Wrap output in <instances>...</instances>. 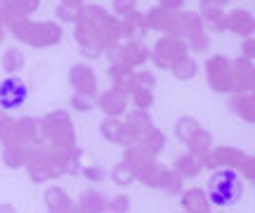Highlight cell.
Segmentation results:
<instances>
[{
    "label": "cell",
    "instance_id": "1",
    "mask_svg": "<svg viewBox=\"0 0 255 213\" xmlns=\"http://www.w3.org/2000/svg\"><path fill=\"white\" fill-rule=\"evenodd\" d=\"M81 157L78 147H55V145H40L31 149V159L26 164V173L33 183H45L64 173H81Z\"/></svg>",
    "mask_w": 255,
    "mask_h": 213
},
{
    "label": "cell",
    "instance_id": "2",
    "mask_svg": "<svg viewBox=\"0 0 255 213\" xmlns=\"http://www.w3.org/2000/svg\"><path fill=\"white\" fill-rule=\"evenodd\" d=\"M241 192H244V187H241V180H239L237 171H232V168H218V171H213V176L208 180V190H206L210 206L225 209V206L237 204L239 199H241Z\"/></svg>",
    "mask_w": 255,
    "mask_h": 213
},
{
    "label": "cell",
    "instance_id": "3",
    "mask_svg": "<svg viewBox=\"0 0 255 213\" xmlns=\"http://www.w3.org/2000/svg\"><path fill=\"white\" fill-rule=\"evenodd\" d=\"M43 123V135H45L47 145H55V147H76V128H73L71 116L62 109H52L47 111L45 116L40 119Z\"/></svg>",
    "mask_w": 255,
    "mask_h": 213
},
{
    "label": "cell",
    "instance_id": "4",
    "mask_svg": "<svg viewBox=\"0 0 255 213\" xmlns=\"http://www.w3.org/2000/svg\"><path fill=\"white\" fill-rule=\"evenodd\" d=\"M135 180H139L142 185L154 187V190H163L165 195H180L182 192V178L175 173L173 168L163 166L158 161H149L146 166H142L135 173Z\"/></svg>",
    "mask_w": 255,
    "mask_h": 213
},
{
    "label": "cell",
    "instance_id": "5",
    "mask_svg": "<svg viewBox=\"0 0 255 213\" xmlns=\"http://www.w3.org/2000/svg\"><path fill=\"white\" fill-rule=\"evenodd\" d=\"M184 55H189L187 40H184V38H177V36H168V33H163V36L158 38L154 50L149 52L151 62H154L158 69H170V66Z\"/></svg>",
    "mask_w": 255,
    "mask_h": 213
},
{
    "label": "cell",
    "instance_id": "6",
    "mask_svg": "<svg viewBox=\"0 0 255 213\" xmlns=\"http://www.w3.org/2000/svg\"><path fill=\"white\" fill-rule=\"evenodd\" d=\"M206 81L220 95H234L232 81V59L225 55H213L206 59Z\"/></svg>",
    "mask_w": 255,
    "mask_h": 213
},
{
    "label": "cell",
    "instance_id": "7",
    "mask_svg": "<svg viewBox=\"0 0 255 213\" xmlns=\"http://www.w3.org/2000/svg\"><path fill=\"white\" fill-rule=\"evenodd\" d=\"M107 55H109L111 64L128 66V69H137L144 62H149V50L139 40H123L116 47L107 50Z\"/></svg>",
    "mask_w": 255,
    "mask_h": 213
},
{
    "label": "cell",
    "instance_id": "8",
    "mask_svg": "<svg viewBox=\"0 0 255 213\" xmlns=\"http://www.w3.org/2000/svg\"><path fill=\"white\" fill-rule=\"evenodd\" d=\"M64 31L57 21H33L28 28L26 43L31 47H52L62 40Z\"/></svg>",
    "mask_w": 255,
    "mask_h": 213
},
{
    "label": "cell",
    "instance_id": "9",
    "mask_svg": "<svg viewBox=\"0 0 255 213\" xmlns=\"http://www.w3.org/2000/svg\"><path fill=\"white\" fill-rule=\"evenodd\" d=\"M244 159H246V152H244V149L222 145V147H213L208 152V157H206V168H210V171H218V168L239 171L241 164H244Z\"/></svg>",
    "mask_w": 255,
    "mask_h": 213
},
{
    "label": "cell",
    "instance_id": "10",
    "mask_svg": "<svg viewBox=\"0 0 255 213\" xmlns=\"http://www.w3.org/2000/svg\"><path fill=\"white\" fill-rule=\"evenodd\" d=\"M26 95H28L26 83L21 78H17V76H9V78H5L0 83V109L2 111L17 109V107L26 102Z\"/></svg>",
    "mask_w": 255,
    "mask_h": 213
},
{
    "label": "cell",
    "instance_id": "11",
    "mask_svg": "<svg viewBox=\"0 0 255 213\" xmlns=\"http://www.w3.org/2000/svg\"><path fill=\"white\" fill-rule=\"evenodd\" d=\"M229 0H201L199 17L203 21L206 31H225V19H227Z\"/></svg>",
    "mask_w": 255,
    "mask_h": 213
},
{
    "label": "cell",
    "instance_id": "12",
    "mask_svg": "<svg viewBox=\"0 0 255 213\" xmlns=\"http://www.w3.org/2000/svg\"><path fill=\"white\" fill-rule=\"evenodd\" d=\"M69 81H71L73 93L97 100V74L92 71V66L73 64L71 69H69Z\"/></svg>",
    "mask_w": 255,
    "mask_h": 213
},
{
    "label": "cell",
    "instance_id": "13",
    "mask_svg": "<svg viewBox=\"0 0 255 213\" xmlns=\"http://www.w3.org/2000/svg\"><path fill=\"white\" fill-rule=\"evenodd\" d=\"M232 81H234V95L251 93L255 83V64L244 57L232 59Z\"/></svg>",
    "mask_w": 255,
    "mask_h": 213
},
{
    "label": "cell",
    "instance_id": "14",
    "mask_svg": "<svg viewBox=\"0 0 255 213\" xmlns=\"http://www.w3.org/2000/svg\"><path fill=\"white\" fill-rule=\"evenodd\" d=\"M225 31H232L241 38H253L255 17L248 9H232V12H227V19H225Z\"/></svg>",
    "mask_w": 255,
    "mask_h": 213
},
{
    "label": "cell",
    "instance_id": "15",
    "mask_svg": "<svg viewBox=\"0 0 255 213\" xmlns=\"http://www.w3.org/2000/svg\"><path fill=\"white\" fill-rule=\"evenodd\" d=\"M130 95H123L119 93V90H107V93L97 95V107H100L104 114H107V119H116V116H121V114H126L128 109V100Z\"/></svg>",
    "mask_w": 255,
    "mask_h": 213
},
{
    "label": "cell",
    "instance_id": "16",
    "mask_svg": "<svg viewBox=\"0 0 255 213\" xmlns=\"http://www.w3.org/2000/svg\"><path fill=\"white\" fill-rule=\"evenodd\" d=\"M100 130H102V135L109 140V142H114V145H126V147H130V145L137 142L135 135H132V133L128 130L126 123L119 119H104Z\"/></svg>",
    "mask_w": 255,
    "mask_h": 213
},
{
    "label": "cell",
    "instance_id": "17",
    "mask_svg": "<svg viewBox=\"0 0 255 213\" xmlns=\"http://www.w3.org/2000/svg\"><path fill=\"white\" fill-rule=\"evenodd\" d=\"M73 38H76V43H78V47H81V52L88 57V59H95V57L104 55V47H102L100 38L95 36L90 28L76 24V26H73Z\"/></svg>",
    "mask_w": 255,
    "mask_h": 213
},
{
    "label": "cell",
    "instance_id": "18",
    "mask_svg": "<svg viewBox=\"0 0 255 213\" xmlns=\"http://www.w3.org/2000/svg\"><path fill=\"white\" fill-rule=\"evenodd\" d=\"M146 31H149V26H146V19L142 12H130L128 17L121 19V36H123V40H142V38L146 36Z\"/></svg>",
    "mask_w": 255,
    "mask_h": 213
},
{
    "label": "cell",
    "instance_id": "19",
    "mask_svg": "<svg viewBox=\"0 0 255 213\" xmlns=\"http://www.w3.org/2000/svg\"><path fill=\"white\" fill-rule=\"evenodd\" d=\"M109 78H111V83H114V90H119V93H123V95H132L137 90L135 69L111 64L109 66Z\"/></svg>",
    "mask_w": 255,
    "mask_h": 213
},
{
    "label": "cell",
    "instance_id": "20",
    "mask_svg": "<svg viewBox=\"0 0 255 213\" xmlns=\"http://www.w3.org/2000/svg\"><path fill=\"white\" fill-rule=\"evenodd\" d=\"M182 209L184 213H210V202L206 190L201 187H189L182 192Z\"/></svg>",
    "mask_w": 255,
    "mask_h": 213
},
{
    "label": "cell",
    "instance_id": "21",
    "mask_svg": "<svg viewBox=\"0 0 255 213\" xmlns=\"http://www.w3.org/2000/svg\"><path fill=\"white\" fill-rule=\"evenodd\" d=\"M229 109L234 111L239 119H244L246 123H253L255 126V95L253 93L232 95V100H229Z\"/></svg>",
    "mask_w": 255,
    "mask_h": 213
},
{
    "label": "cell",
    "instance_id": "22",
    "mask_svg": "<svg viewBox=\"0 0 255 213\" xmlns=\"http://www.w3.org/2000/svg\"><path fill=\"white\" fill-rule=\"evenodd\" d=\"M123 123H126L128 130L135 135V140L144 138L146 133L154 128V121H151V116H149V111H139V109L130 111V114H128V119L123 121Z\"/></svg>",
    "mask_w": 255,
    "mask_h": 213
},
{
    "label": "cell",
    "instance_id": "23",
    "mask_svg": "<svg viewBox=\"0 0 255 213\" xmlns=\"http://www.w3.org/2000/svg\"><path fill=\"white\" fill-rule=\"evenodd\" d=\"M203 168H206L203 159L187 152V154H182V157L175 161V168H173V171L184 180V178H196V176H201V171H203Z\"/></svg>",
    "mask_w": 255,
    "mask_h": 213
},
{
    "label": "cell",
    "instance_id": "24",
    "mask_svg": "<svg viewBox=\"0 0 255 213\" xmlns=\"http://www.w3.org/2000/svg\"><path fill=\"white\" fill-rule=\"evenodd\" d=\"M45 206L50 213H69L73 202L69 199V195L64 192L62 187H47L45 192Z\"/></svg>",
    "mask_w": 255,
    "mask_h": 213
},
{
    "label": "cell",
    "instance_id": "25",
    "mask_svg": "<svg viewBox=\"0 0 255 213\" xmlns=\"http://www.w3.org/2000/svg\"><path fill=\"white\" fill-rule=\"evenodd\" d=\"M31 159V149L21 147V145H5L2 149V164L7 168H21L28 164Z\"/></svg>",
    "mask_w": 255,
    "mask_h": 213
},
{
    "label": "cell",
    "instance_id": "26",
    "mask_svg": "<svg viewBox=\"0 0 255 213\" xmlns=\"http://www.w3.org/2000/svg\"><path fill=\"white\" fill-rule=\"evenodd\" d=\"M144 19H146V26H149V28H154V31H161V33H168V28H170V21H173V12L156 5V7H151L149 12H144Z\"/></svg>",
    "mask_w": 255,
    "mask_h": 213
},
{
    "label": "cell",
    "instance_id": "27",
    "mask_svg": "<svg viewBox=\"0 0 255 213\" xmlns=\"http://www.w3.org/2000/svg\"><path fill=\"white\" fill-rule=\"evenodd\" d=\"M123 161H126L128 166L137 173V171H139L142 166H146L149 161H154V154H151V152H146L139 142H135V145L126 147V159H123Z\"/></svg>",
    "mask_w": 255,
    "mask_h": 213
},
{
    "label": "cell",
    "instance_id": "28",
    "mask_svg": "<svg viewBox=\"0 0 255 213\" xmlns=\"http://www.w3.org/2000/svg\"><path fill=\"white\" fill-rule=\"evenodd\" d=\"M187 147H189V154H196V157L203 159V164H206V157H208V152L213 149V135H210L206 128H201L194 138L187 142Z\"/></svg>",
    "mask_w": 255,
    "mask_h": 213
},
{
    "label": "cell",
    "instance_id": "29",
    "mask_svg": "<svg viewBox=\"0 0 255 213\" xmlns=\"http://www.w3.org/2000/svg\"><path fill=\"white\" fill-rule=\"evenodd\" d=\"M78 209H81L83 213H104V209H107V199H104L100 192L88 190V192H83L81 199H78Z\"/></svg>",
    "mask_w": 255,
    "mask_h": 213
},
{
    "label": "cell",
    "instance_id": "30",
    "mask_svg": "<svg viewBox=\"0 0 255 213\" xmlns=\"http://www.w3.org/2000/svg\"><path fill=\"white\" fill-rule=\"evenodd\" d=\"M168 71H170L177 81H189V78H194V76H196L199 66H196V59H194V57L184 55V57H180V59H177V62L168 69Z\"/></svg>",
    "mask_w": 255,
    "mask_h": 213
},
{
    "label": "cell",
    "instance_id": "31",
    "mask_svg": "<svg viewBox=\"0 0 255 213\" xmlns=\"http://www.w3.org/2000/svg\"><path fill=\"white\" fill-rule=\"evenodd\" d=\"M201 128H203V126H201L196 119H191V116H182V119L175 123V135L180 138V142H184V145H187V142H189V140L194 138Z\"/></svg>",
    "mask_w": 255,
    "mask_h": 213
},
{
    "label": "cell",
    "instance_id": "32",
    "mask_svg": "<svg viewBox=\"0 0 255 213\" xmlns=\"http://www.w3.org/2000/svg\"><path fill=\"white\" fill-rule=\"evenodd\" d=\"M137 142H139L146 152H151V154L156 157V154H158V152H163V147H165V135H163V130H158L154 126V128L149 130L144 138H139Z\"/></svg>",
    "mask_w": 255,
    "mask_h": 213
},
{
    "label": "cell",
    "instance_id": "33",
    "mask_svg": "<svg viewBox=\"0 0 255 213\" xmlns=\"http://www.w3.org/2000/svg\"><path fill=\"white\" fill-rule=\"evenodd\" d=\"M2 69L5 74H17L19 69H24V52L19 47H7L2 55Z\"/></svg>",
    "mask_w": 255,
    "mask_h": 213
},
{
    "label": "cell",
    "instance_id": "34",
    "mask_svg": "<svg viewBox=\"0 0 255 213\" xmlns=\"http://www.w3.org/2000/svg\"><path fill=\"white\" fill-rule=\"evenodd\" d=\"M111 180L119 187H128L135 183V171L128 166L126 161H121V164H116V166L111 168Z\"/></svg>",
    "mask_w": 255,
    "mask_h": 213
},
{
    "label": "cell",
    "instance_id": "35",
    "mask_svg": "<svg viewBox=\"0 0 255 213\" xmlns=\"http://www.w3.org/2000/svg\"><path fill=\"white\" fill-rule=\"evenodd\" d=\"M81 9H83V2H59L57 5V17L62 21H66V24H76Z\"/></svg>",
    "mask_w": 255,
    "mask_h": 213
},
{
    "label": "cell",
    "instance_id": "36",
    "mask_svg": "<svg viewBox=\"0 0 255 213\" xmlns=\"http://www.w3.org/2000/svg\"><path fill=\"white\" fill-rule=\"evenodd\" d=\"M130 100L135 102V109L149 111L154 107V90H149V88H137L135 93L130 95Z\"/></svg>",
    "mask_w": 255,
    "mask_h": 213
},
{
    "label": "cell",
    "instance_id": "37",
    "mask_svg": "<svg viewBox=\"0 0 255 213\" xmlns=\"http://www.w3.org/2000/svg\"><path fill=\"white\" fill-rule=\"evenodd\" d=\"M9 7L19 12V14H24V17H31L38 7H40V0H5Z\"/></svg>",
    "mask_w": 255,
    "mask_h": 213
},
{
    "label": "cell",
    "instance_id": "38",
    "mask_svg": "<svg viewBox=\"0 0 255 213\" xmlns=\"http://www.w3.org/2000/svg\"><path fill=\"white\" fill-rule=\"evenodd\" d=\"M210 45V33L203 28V31H199V33H194L191 38H187V47L189 50H194V52H206Z\"/></svg>",
    "mask_w": 255,
    "mask_h": 213
},
{
    "label": "cell",
    "instance_id": "39",
    "mask_svg": "<svg viewBox=\"0 0 255 213\" xmlns=\"http://www.w3.org/2000/svg\"><path fill=\"white\" fill-rule=\"evenodd\" d=\"M107 209L111 213H130V199L126 195H116L111 202H107Z\"/></svg>",
    "mask_w": 255,
    "mask_h": 213
},
{
    "label": "cell",
    "instance_id": "40",
    "mask_svg": "<svg viewBox=\"0 0 255 213\" xmlns=\"http://www.w3.org/2000/svg\"><path fill=\"white\" fill-rule=\"evenodd\" d=\"M111 5H114V17L119 19L128 17L130 12H135V0H114Z\"/></svg>",
    "mask_w": 255,
    "mask_h": 213
},
{
    "label": "cell",
    "instance_id": "41",
    "mask_svg": "<svg viewBox=\"0 0 255 213\" xmlns=\"http://www.w3.org/2000/svg\"><path fill=\"white\" fill-rule=\"evenodd\" d=\"M135 78H137V88H149V90L156 88V76L151 71H146V69L135 71Z\"/></svg>",
    "mask_w": 255,
    "mask_h": 213
},
{
    "label": "cell",
    "instance_id": "42",
    "mask_svg": "<svg viewBox=\"0 0 255 213\" xmlns=\"http://www.w3.org/2000/svg\"><path fill=\"white\" fill-rule=\"evenodd\" d=\"M95 104H97V102H95L92 97H85V95L73 93V97H71V107H73V109H78V111H90Z\"/></svg>",
    "mask_w": 255,
    "mask_h": 213
},
{
    "label": "cell",
    "instance_id": "43",
    "mask_svg": "<svg viewBox=\"0 0 255 213\" xmlns=\"http://www.w3.org/2000/svg\"><path fill=\"white\" fill-rule=\"evenodd\" d=\"M81 173L88 180H92V183H102L104 178H107V171L102 166H85V168H81Z\"/></svg>",
    "mask_w": 255,
    "mask_h": 213
},
{
    "label": "cell",
    "instance_id": "44",
    "mask_svg": "<svg viewBox=\"0 0 255 213\" xmlns=\"http://www.w3.org/2000/svg\"><path fill=\"white\" fill-rule=\"evenodd\" d=\"M239 173L246 178V180L255 183V154H253V157H248V154H246L244 164H241V168H239Z\"/></svg>",
    "mask_w": 255,
    "mask_h": 213
},
{
    "label": "cell",
    "instance_id": "45",
    "mask_svg": "<svg viewBox=\"0 0 255 213\" xmlns=\"http://www.w3.org/2000/svg\"><path fill=\"white\" fill-rule=\"evenodd\" d=\"M241 57L244 59H255V38H244V43H241Z\"/></svg>",
    "mask_w": 255,
    "mask_h": 213
},
{
    "label": "cell",
    "instance_id": "46",
    "mask_svg": "<svg viewBox=\"0 0 255 213\" xmlns=\"http://www.w3.org/2000/svg\"><path fill=\"white\" fill-rule=\"evenodd\" d=\"M184 5V0H158V7L170 9V12H180Z\"/></svg>",
    "mask_w": 255,
    "mask_h": 213
},
{
    "label": "cell",
    "instance_id": "47",
    "mask_svg": "<svg viewBox=\"0 0 255 213\" xmlns=\"http://www.w3.org/2000/svg\"><path fill=\"white\" fill-rule=\"evenodd\" d=\"M0 213H17V209L12 204H0Z\"/></svg>",
    "mask_w": 255,
    "mask_h": 213
},
{
    "label": "cell",
    "instance_id": "48",
    "mask_svg": "<svg viewBox=\"0 0 255 213\" xmlns=\"http://www.w3.org/2000/svg\"><path fill=\"white\" fill-rule=\"evenodd\" d=\"M5 121H7V116H5V111L0 109V130H2V126H5Z\"/></svg>",
    "mask_w": 255,
    "mask_h": 213
},
{
    "label": "cell",
    "instance_id": "49",
    "mask_svg": "<svg viewBox=\"0 0 255 213\" xmlns=\"http://www.w3.org/2000/svg\"><path fill=\"white\" fill-rule=\"evenodd\" d=\"M2 40H5V26L0 24V43H2Z\"/></svg>",
    "mask_w": 255,
    "mask_h": 213
},
{
    "label": "cell",
    "instance_id": "50",
    "mask_svg": "<svg viewBox=\"0 0 255 213\" xmlns=\"http://www.w3.org/2000/svg\"><path fill=\"white\" fill-rule=\"evenodd\" d=\"M69 213H83V211L78 209V204H73V206H71V211H69Z\"/></svg>",
    "mask_w": 255,
    "mask_h": 213
},
{
    "label": "cell",
    "instance_id": "51",
    "mask_svg": "<svg viewBox=\"0 0 255 213\" xmlns=\"http://www.w3.org/2000/svg\"><path fill=\"white\" fill-rule=\"evenodd\" d=\"M59 2H83V0H59Z\"/></svg>",
    "mask_w": 255,
    "mask_h": 213
},
{
    "label": "cell",
    "instance_id": "52",
    "mask_svg": "<svg viewBox=\"0 0 255 213\" xmlns=\"http://www.w3.org/2000/svg\"><path fill=\"white\" fill-rule=\"evenodd\" d=\"M251 93H253V95H255V83H253V88H251Z\"/></svg>",
    "mask_w": 255,
    "mask_h": 213
}]
</instances>
